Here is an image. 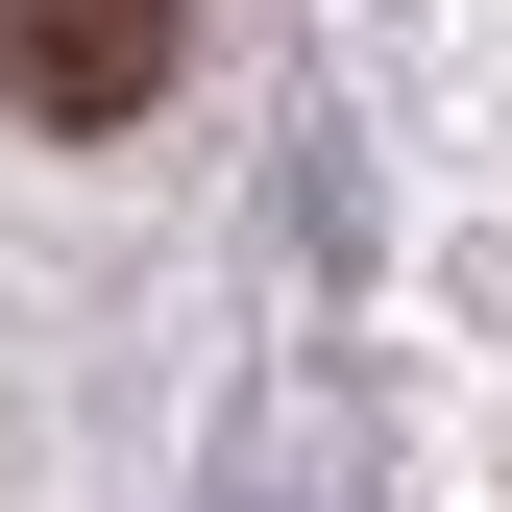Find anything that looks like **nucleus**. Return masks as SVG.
<instances>
[{
    "instance_id": "f257e3e1",
    "label": "nucleus",
    "mask_w": 512,
    "mask_h": 512,
    "mask_svg": "<svg viewBox=\"0 0 512 512\" xmlns=\"http://www.w3.org/2000/svg\"><path fill=\"white\" fill-rule=\"evenodd\" d=\"M171 49H196V0H0V122L122 147V122L171 98Z\"/></svg>"
}]
</instances>
